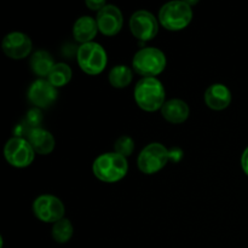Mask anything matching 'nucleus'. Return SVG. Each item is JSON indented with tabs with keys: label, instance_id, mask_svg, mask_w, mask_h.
<instances>
[{
	"label": "nucleus",
	"instance_id": "obj_3",
	"mask_svg": "<svg viewBox=\"0 0 248 248\" xmlns=\"http://www.w3.org/2000/svg\"><path fill=\"white\" fill-rule=\"evenodd\" d=\"M92 172L101 182L116 183L125 178L127 174V159L115 152L104 153L94 159L92 164Z\"/></svg>",
	"mask_w": 248,
	"mask_h": 248
},
{
	"label": "nucleus",
	"instance_id": "obj_24",
	"mask_svg": "<svg viewBox=\"0 0 248 248\" xmlns=\"http://www.w3.org/2000/svg\"><path fill=\"white\" fill-rule=\"evenodd\" d=\"M241 167H242V170H244L245 173H246L247 177H248V147L244 150V153H242Z\"/></svg>",
	"mask_w": 248,
	"mask_h": 248
},
{
	"label": "nucleus",
	"instance_id": "obj_7",
	"mask_svg": "<svg viewBox=\"0 0 248 248\" xmlns=\"http://www.w3.org/2000/svg\"><path fill=\"white\" fill-rule=\"evenodd\" d=\"M4 156L7 164L16 169H24L31 166L35 157V152L31 143L24 138L12 137L5 143Z\"/></svg>",
	"mask_w": 248,
	"mask_h": 248
},
{
	"label": "nucleus",
	"instance_id": "obj_12",
	"mask_svg": "<svg viewBox=\"0 0 248 248\" xmlns=\"http://www.w3.org/2000/svg\"><path fill=\"white\" fill-rule=\"evenodd\" d=\"M96 21L98 31L103 35L113 36L123 29L124 16L118 6L107 4L101 11L97 12Z\"/></svg>",
	"mask_w": 248,
	"mask_h": 248
},
{
	"label": "nucleus",
	"instance_id": "obj_15",
	"mask_svg": "<svg viewBox=\"0 0 248 248\" xmlns=\"http://www.w3.org/2000/svg\"><path fill=\"white\" fill-rule=\"evenodd\" d=\"M27 140L31 143L34 152L40 155H47L55 149V138L52 133L43 127L31 128Z\"/></svg>",
	"mask_w": 248,
	"mask_h": 248
},
{
	"label": "nucleus",
	"instance_id": "obj_23",
	"mask_svg": "<svg viewBox=\"0 0 248 248\" xmlns=\"http://www.w3.org/2000/svg\"><path fill=\"white\" fill-rule=\"evenodd\" d=\"M85 4H86V6L89 7L90 10L98 12V11H101L104 6H106L107 2L103 1V0H98V1H97V0H87Z\"/></svg>",
	"mask_w": 248,
	"mask_h": 248
},
{
	"label": "nucleus",
	"instance_id": "obj_9",
	"mask_svg": "<svg viewBox=\"0 0 248 248\" xmlns=\"http://www.w3.org/2000/svg\"><path fill=\"white\" fill-rule=\"evenodd\" d=\"M130 29L135 38L142 41H149L157 35L159 21L152 12L138 10L131 16Z\"/></svg>",
	"mask_w": 248,
	"mask_h": 248
},
{
	"label": "nucleus",
	"instance_id": "obj_10",
	"mask_svg": "<svg viewBox=\"0 0 248 248\" xmlns=\"http://www.w3.org/2000/svg\"><path fill=\"white\" fill-rule=\"evenodd\" d=\"M27 97L35 108L46 109L55 103L58 91L47 79H38L29 86Z\"/></svg>",
	"mask_w": 248,
	"mask_h": 248
},
{
	"label": "nucleus",
	"instance_id": "obj_11",
	"mask_svg": "<svg viewBox=\"0 0 248 248\" xmlns=\"http://www.w3.org/2000/svg\"><path fill=\"white\" fill-rule=\"evenodd\" d=\"M1 48L7 57L12 60H23L31 52L33 43L27 34L21 31H11L2 39Z\"/></svg>",
	"mask_w": 248,
	"mask_h": 248
},
{
	"label": "nucleus",
	"instance_id": "obj_19",
	"mask_svg": "<svg viewBox=\"0 0 248 248\" xmlns=\"http://www.w3.org/2000/svg\"><path fill=\"white\" fill-rule=\"evenodd\" d=\"M73 72L67 63H56L48 74L47 80L57 89V87L65 86L72 80Z\"/></svg>",
	"mask_w": 248,
	"mask_h": 248
},
{
	"label": "nucleus",
	"instance_id": "obj_2",
	"mask_svg": "<svg viewBox=\"0 0 248 248\" xmlns=\"http://www.w3.org/2000/svg\"><path fill=\"white\" fill-rule=\"evenodd\" d=\"M133 96L137 106L149 113L161 110L166 103V91L157 78H142L136 84Z\"/></svg>",
	"mask_w": 248,
	"mask_h": 248
},
{
	"label": "nucleus",
	"instance_id": "obj_16",
	"mask_svg": "<svg viewBox=\"0 0 248 248\" xmlns=\"http://www.w3.org/2000/svg\"><path fill=\"white\" fill-rule=\"evenodd\" d=\"M189 106L183 99L173 98L166 101L161 108V115L171 124H182L189 118Z\"/></svg>",
	"mask_w": 248,
	"mask_h": 248
},
{
	"label": "nucleus",
	"instance_id": "obj_1",
	"mask_svg": "<svg viewBox=\"0 0 248 248\" xmlns=\"http://www.w3.org/2000/svg\"><path fill=\"white\" fill-rule=\"evenodd\" d=\"M183 156V152L178 148L167 149L161 143H150L145 145L137 159L138 169L144 174H154L161 171L170 160L178 162Z\"/></svg>",
	"mask_w": 248,
	"mask_h": 248
},
{
	"label": "nucleus",
	"instance_id": "obj_18",
	"mask_svg": "<svg viewBox=\"0 0 248 248\" xmlns=\"http://www.w3.org/2000/svg\"><path fill=\"white\" fill-rule=\"evenodd\" d=\"M108 79L111 86L115 89H125L132 82L133 73L127 65L119 64L111 68L108 74Z\"/></svg>",
	"mask_w": 248,
	"mask_h": 248
},
{
	"label": "nucleus",
	"instance_id": "obj_22",
	"mask_svg": "<svg viewBox=\"0 0 248 248\" xmlns=\"http://www.w3.org/2000/svg\"><path fill=\"white\" fill-rule=\"evenodd\" d=\"M24 123L31 128L35 127H41V121H43V114L41 110L38 108H33L26 114V118H24Z\"/></svg>",
	"mask_w": 248,
	"mask_h": 248
},
{
	"label": "nucleus",
	"instance_id": "obj_13",
	"mask_svg": "<svg viewBox=\"0 0 248 248\" xmlns=\"http://www.w3.org/2000/svg\"><path fill=\"white\" fill-rule=\"evenodd\" d=\"M232 99V91L223 84L211 85L205 92V103L212 110H224L230 106Z\"/></svg>",
	"mask_w": 248,
	"mask_h": 248
},
{
	"label": "nucleus",
	"instance_id": "obj_21",
	"mask_svg": "<svg viewBox=\"0 0 248 248\" xmlns=\"http://www.w3.org/2000/svg\"><path fill=\"white\" fill-rule=\"evenodd\" d=\"M133 150H135V142H133V140L130 136H120L115 140L114 152L123 155L124 157H127L130 155H132Z\"/></svg>",
	"mask_w": 248,
	"mask_h": 248
},
{
	"label": "nucleus",
	"instance_id": "obj_6",
	"mask_svg": "<svg viewBox=\"0 0 248 248\" xmlns=\"http://www.w3.org/2000/svg\"><path fill=\"white\" fill-rule=\"evenodd\" d=\"M77 60L82 72L89 75L101 74L108 64V55L106 50L94 41L80 45L77 51Z\"/></svg>",
	"mask_w": 248,
	"mask_h": 248
},
{
	"label": "nucleus",
	"instance_id": "obj_8",
	"mask_svg": "<svg viewBox=\"0 0 248 248\" xmlns=\"http://www.w3.org/2000/svg\"><path fill=\"white\" fill-rule=\"evenodd\" d=\"M33 212L39 220L44 223H53L63 219L65 213L64 205L55 195L44 194L38 196L33 202Z\"/></svg>",
	"mask_w": 248,
	"mask_h": 248
},
{
	"label": "nucleus",
	"instance_id": "obj_14",
	"mask_svg": "<svg viewBox=\"0 0 248 248\" xmlns=\"http://www.w3.org/2000/svg\"><path fill=\"white\" fill-rule=\"evenodd\" d=\"M97 31H99L97 21L91 16L79 17L73 26V36L81 45L92 43L94 36L97 35Z\"/></svg>",
	"mask_w": 248,
	"mask_h": 248
},
{
	"label": "nucleus",
	"instance_id": "obj_4",
	"mask_svg": "<svg viewBox=\"0 0 248 248\" xmlns=\"http://www.w3.org/2000/svg\"><path fill=\"white\" fill-rule=\"evenodd\" d=\"M166 64V55L157 47L140 48L132 60L133 70L143 78H156L164 72Z\"/></svg>",
	"mask_w": 248,
	"mask_h": 248
},
{
	"label": "nucleus",
	"instance_id": "obj_5",
	"mask_svg": "<svg viewBox=\"0 0 248 248\" xmlns=\"http://www.w3.org/2000/svg\"><path fill=\"white\" fill-rule=\"evenodd\" d=\"M193 19V9L186 1H170L159 11V22L165 29L178 31L186 28Z\"/></svg>",
	"mask_w": 248,
	"mask_h": 248
},
{
	"label": "nucleus",
	"instance_id": "obj_17",
	"mask_svg": "<svg viewBox=\"0 0 248 248\" xmlns=\"http://www.w3.org/2000/svg\"><path fill=\"white\" fill-rule=\"evenodd\" d=\"M55 61L51 53H48L45 50H38L31 55V61H29V65L31 69L36 77L41 78H47L50 74L51 69L55 65Z\"/></svg>",
	"mask_w": 248,
	"mask_h": 248
},
{
	"label": "nucleus",
	"instance_id": "obj_20",
	"mask_svg": "<svg viewBox=\"0 0 248 248\" xmlns=\"http://www.w3.org/2000/svg\"><path fill=\"white\" fill-rule=\"evenodd\" d=\"M73 232H74V229H73L72 223H70L69 219H65V218L56 222L53 224L52 230H51L53 240L57 244H67L72 239Z\"/></svg>",
	"mask_w": 248,
	"mask_h": 248
}]
</instances>
